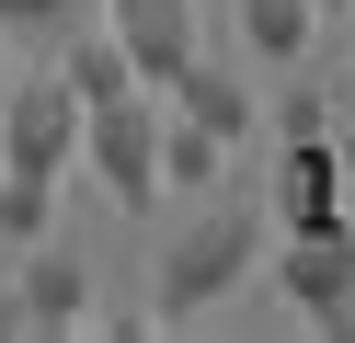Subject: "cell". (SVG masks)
Returning a JSON list of instances; mask_svg holds the SVG:
<instances>
[{"instance_id":"4","label":"cell","mask_w":355,"mask_h":343,"mask_svg":"<svg viewBox=\"0 0 355 343\" xmlns=\"http://www.w3.org/2000/svg\"><path fill=\"white\" fill-rule=\"evenodd\" d=\"M80 91H69V69H24V80L0 91V160H24V172H69L80 160Z\"/></svg>"},{"instance_id":"5","label":"cell","mask_w":355,"mask_h":343,"mask_svg":"<svg viewBox=\"0 0 355 343\" xmlns=\"http://www.w3.org/2000/svg\"><path fill=\"white\" fill-rule=\"evenodd\" d=\"M80 309H92V252L80 240H24V274L0 286V332H80Z\"/></svg>"},{"instance_id":"11","label":"cell","mask_w":355,"mask_h":343,"mask_svg":"<svg viewBox=\"0 0 355 343\" xmlns=\"http://www.w3.org/2000/svg\"><path fill=\"white\" fill-rule=\"evenodd\" d=\"M46 229H58V172L0 160V240H46Z\"/></svg>"},{"instance_id":"3","label":"cell","mask_w":355,"mask_h":343,"mask_svg":"<svg viewBox=\"0 0 355 343\" xmlns=\"http://www.w3.org/2000/svg\"><path fill=\"white\" fill-rule=\"evenodd\" d=\"M275 286L309 332H355V218H321V229H275Z\"/></svg>"},{"instance_id":"15","label":"cell","mask_w":355,"mask_h":343,"mask_svg":"<svg viewBox=\"0 0 355 343\" xmlns=\"http://www.w3.org/2000/svg\"><path fill=\"white\" fill-rule=\"evenodd\" d=\"M344 218H355V172H344Z\"/></svg>"},{"instance_id":"1","label":"cell","mask_w":355,"mask_h":343,"mask_svg":"<svg viewBox=\"0 0 355 343\" xmlns=\"http://www.w3.org/2000/svg\"><path fill=\"white\" fill-rule=\"evenodd\" d=\"M263 240H275V218L263 206H207L195 229H172V252H161V320H195V309H218V297L241 286V274L263 263Z\"/></svg>"},{"instance_id":"8","label":"cell","mask_w":355,"mask_h":343,"mask_svg":"<svg viewBox=\"0 0 355 343\" xmlns=\"http://www.w3.org/2000/svg\"><path fill=\"white\" fill-rule=\"evenodd\" d=\"M172 103H184L195 126H218V137H230V149H241V137H252V80H241L230 58H207V46H195V58H184V80H172Z\"/></svg>"},{"instance_id":"13","label":"cell","mask_w":355,"mask_h":343,"mask_svg":"<svg viewBox=\"0 0 355 343\" xmlns=\"http://www.w3.org/2000/svg\"><path fill=\"white\" fill-rule=\"evenodd\" d=\"M275 137H332V114H321V91H286V114H275Z\"/></svg>"},{"instance_id":"10","label":"cell","mask_w":355,"mask_h":343,"mask_svg":"<svg viewBox=\"0 0 355 343\" xmlns=\"http://www.w3.org/2000/svg\"><path fill=\"white\" fill-rule=\"evenodd\" d=\"M58 69H69V91H80V103H115V91H138V58H126V35H115V23H103V35H80Z\"/></svg>"},{"instance_id":"2","label":"cell","mask_w":355,"mask_h":343,"mask_svg":"<svg viewBox=\"0 0 355 343\" xmlns=\"http://www.w3.org/2000/svg\"><path fill=\"white\" fill-rule=\"evenodd\" d=\"M161 126H172V103H161L149 80L80 114V160H92V183H103L115 206H161Z\"/></svg>"},{"instance_id":"6","label":"cell","mask_w":355,"mask_h":343,"mask_svg":"<svg viewBox=\"0 0 355 343\" xmlns=\"http://www.w3.org/2000/svg\"><path fill=\"white\" fill-rule=\"evenodd\" d=\"M103 23L126 35V58H138L149 91H172V80H184V58L207 46V35H195V0H103Z\"/></svg>"},{"instance_id":"7","label":"cell","mask_w":355,"mask_h":343,"mask_svg":"<svg viewBox=\"0 0 355 343\" xmlns=\"http://www.w3.org/2000/svg\"><path fill=\"white\" fill-rule=\"evenodd\" d=\"M321 218H344V160H332V137H286L275 229H321Z\"/></svg>"},{"instance_id":"14","label":"cell","mask_w":355,"mask_h":343,"mask_svg":"<svg viewBox=\"0 0 355 343\" xmlns=\"http://www.w3.org/2000/svg\"><path fill=\"white\" fill-rule=\"evenodd\" d=\"M35 12H58V0H0V23H35Z\"/></svg>"},{"instance_id":"9","label":"cell","mask_w":355,"mask_h":343,"mask_svg":"<svg viewBox=\"0 0 355 343\" xmlns=\"http://www.w3.org/2000/svg\"><path fill=\"white\" fill-rule=\"evenodd\" d=\"M241 35H252V58L298 69V58H309V35H321V0H241Z\"/></svg>"},{"instance_id":"16","label":"cell","mask_w":355,"mask_h":343,"mask_svg":"<svg viewBox=\"0 0 355 343\" xmlns=\"http://www.w3.org/2000/svg\"><path fill=\"white\" fill-rule=\"evenodd\" d=\"M321 12H344V0H321Z\"/></svg>"},{"instance_id":"12","label":"cell","mask_w":355,"mask_h":343,"mask_svg":"<svg viewBox=\"0 0 355 343\" xmlns=\"http://www.w3.org/2000/svg\"><path fill=\"white\" fill-rule=\"evenodd\" d=\"M218 160H230V137L195 126V114L172 103V126H161V183H218Z\"/></svg>"}]
</instances>
